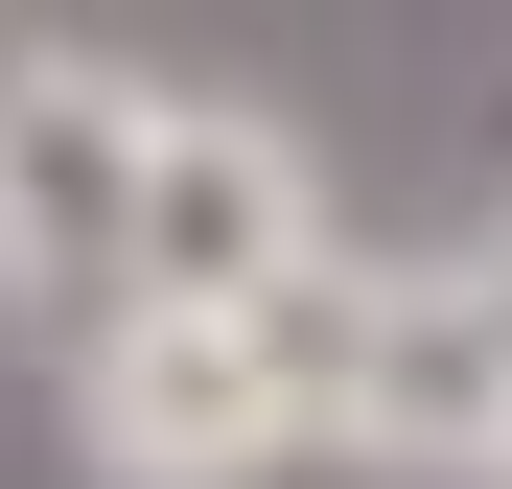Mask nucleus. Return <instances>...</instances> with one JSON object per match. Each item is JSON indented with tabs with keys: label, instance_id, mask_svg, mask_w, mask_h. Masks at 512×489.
I'll list each match as a JSON object with an SVG mask.
<instances>
[{
	"label": "nucleus",
	"instance_id": "1",
	"mask_svg": "<svg viewBox=\"0 0 512 489\" xmlns=\"http://www.w3.org/2000/svg\"><path fill=\"white\" fill-rule=\"evenodd\" d=\"M326 373H350V257L280 280L256 326H70V443L94 489H280L326 466Z\"/></svg>",
	"mask_w": 512,
	"mask_h": 489
},
{
	"label": "nucleus",
	"instance_id": "2",
	"mask_svg": "<svg viewBox=\"0 0 512 489\" xmlns=\"http://www.w3.org/2000/svg\"><path fill=\"white\" fill-rule=\"evenodd\" d=\"M280 280H326V163L256 94H140V187H117V303L140 326H256Z\"/></svg>",
	"mask_w": 512,
	"mask_h": 489
},
{
	"label": "nucleus",
	"instance_id": "3",
	"mask_svg": "<svg viewBox=\"0 0 512 489\" xmlns=\"http://www.w3.org/2000/svg\"><path fill=\"white\" fill-rule=\"evenodd\" d=\"M326 466H419V489H489L512 466V233L489 257H350Z\"/></svg>",
	"mask_w": 512,
	"mask_h": 489
},
{
	"label": "nucleus",
	"instance_id": "5",
	"mask_svg": "<svg viewBox=\"0 0 512 489\" xmlns=\"http://www.w3.org/2000/svg\"><path fill=\"white\" fill-rule=\"evenodd\" d=\"M489 489H512V466H489Z\"/></svg>",
	"mask_w": 512,
	"mask_h": 489
},
{
	"label": "nucleus",
	"instance_id": "4",
	"mask_svg": "<svg viewBox=\"0 0 512 489\" xmlns=\"http://www.w3.org/2000/svg\"><path fill=\"white\" fill-rule=\"evenodd\" d=\"M140 94H163V70L0 47V303H24V326H117V187H140Z\"/></svg>",
	"mask_w": 512,
	"mask_h": 489
}]
</instances>
